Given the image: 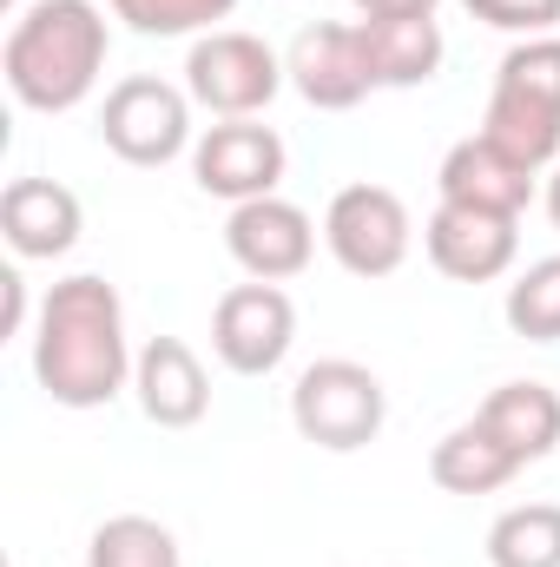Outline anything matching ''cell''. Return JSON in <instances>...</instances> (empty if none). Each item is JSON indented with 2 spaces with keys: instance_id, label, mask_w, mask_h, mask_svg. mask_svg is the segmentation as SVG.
<instances>
[{
  "instance_id": "obj_1",
  "label": "cell",
  "mask_w": 560,
  "mask_h": 567,
  "mask_svg": "<svg viewBox=\"0 0 560 567\" xmlns=\"http://www.w3.org/2000/svg\"><path fill=\"white\" fill-rule=\"evenodd\" d=\"M133 343H126V303L93 271L60 278L40 297L33 330V377L60 410H106L133 383Z\"/></svg>"
},
{
  "instance_id": "obj_2",
  "label": "cell",
  "mask_w": 560,
  "mask_h": 567,
  "mask_svg": "<svg viewBox=\"0 0 560 567\" xmlns=\"http://www.w3.org/2000/svg\"><path fill=\"white\" fill-rule=\"evenodd\" d=\"M106 47L113 33L93 0H27L0 47L7 93L27 113H73L106 73Z\"/></svg>"
},
{
  "instance_id": "obj_3",
  "label": "cell",
  "mask_w": 560,
  "mask_h": 567,
  "mask_svg": "<svg viewBox=\"0 0 560 567\" xmlns=\"http://www.w3.org/2000/svg\"><path fill=\"white\" fill-rule=\"evenodd\" d=\"M481 133L508 158H521L528 172L560 165V33L508 47V60L495 73V93H488Z\"/></svg>"
},
{
  "instance_id": "obj_4",
  "label": "cell",
  "mask_w": 560,
  "mask_h": 567,
  "mask_svg": "<svg viewBox=\"0 0 560 567\" xmlns=\"http://www.w3.org/2000/svg\"><path fill=\"white\" fill-rule=\"evenodd\" d=\"M290 423L303 442L330 449V455H356L370 449L383 423H390V390L370 363H350V357H323L297 377L290 390Z\"/></svg>"
},
{
  "instance_id": "obj_5",
  "label": "cell",
  "mask_w": 560,
  "mask_h": 567,
  "mask_svg": "<svg viewBox=\"0 0 560 567\" xmlns=\"http://www.w3.org/2000/svg\"><path fill=\"white\" fill-rule=\"evenodd\" d=\"M283 80L290 73L271 53V40H258L245 27L198 33L191 53H185V93H191V106H205L218 120H258L283 93Z\"/></svg>"
},
{
  "instance_id": "obj_6",
  "label": "cell",
  "mask_w": 560,
  "mask_h": 567,
  "mask_svg": "<svg viewBox=\"0 0 560 567\" xmlns=\"http://www.w3.org/2000/svg\"><path fill=\"white\" fill-rule=\"evenodd\" d=\"M323 245L330 258L350 271V278H396L409 265V245H416V225H409V205L390 192V185H343L323 212Z\"/></svg>"
},
{
  "instance_id": "obj_7",
  "label": "cell",
  "mask_w": 560,
  "mask_h": 567,
  "mask_svg": "<svg viewBox=\"0 0 560 567\" xmlns=\"http://www.w3.org/2000/svg\"><path fill=\"white\" fill-rule=\"evenodd\" d=\"M100 140L126 165H172L185 145H198L191 140V93L172 80H152V73L120 80L100 106Z\"/></svg>"
},
{
  "instance_id": "obj_8",
  "label": "cell",
  "mask_w": 560,
  "mask_h": 567,
  "mask_svg": "<svg viewBox=\"0 0 560 567\" xmlns=\"http://www.w3.org/2000/svg\"><path fill=\"white\" fill-rule=\"evenodd\" d=\"M297 343V303L278 284H231L211 310V350L231 377H271Z\"/></svg>"
},
{
  "instance_id": "obj_9",
  "label": "cell",
  "mask_w": 560,
  "mask_h": 567,
  "mask_svg": "<svg viewBox=\"0 0 560 567\" xmlns=\"http://www.w3.org/2000/svg\"><path fill=\"white\" fill-rule=\"evenodd\" d=\"M283 73H290V86L303 93V106H317V113H350V106H363V100L376 93L363 27H343V20H310V27L290 40Z\"/></svg>"
},
{
  "instance_id": "obj_10",
  "label": "cell",
  "mask_w": 560,
  "mask_h": 567,
  "mask_svg": "<svg viewBox=\"0 0 560 567\" xmlns=\"http://www.w3.org/2000/svg\"><path fill=\"white\" fill-rule=\"evenodd\" d=\"M283 165H290L283 140L271 126H258V120H218V126H205L198 145H191V178H198V192L231 198V205L271 198L283 185Z\"/></svg>"
},
{
  "instance_id": "obj_11",
  "label": "cell",
  "mask_w": 560,
  "mask_h": 567,
  "mask_svg": "<svg viewBox=\"0 0 560 567\" xmlns=\"http://www.w3.org/2000/svg\"><path fill=\"white\" fill-rule=\"evenodd\" d=\"M225 251L238 258V271L258 284H283L297 278V271H310V258H317V225H310V212L303 205H290V198H251V205H231V218H225Z\"/></svg>"
},
{
  "instance_id": "obj_12",
  "label": "cell",
  "mask_w": 560,
  "mask_h": 567,
  "mask_svg": "<svg viewBox=\"0 0 560 567\" xmlns=\"http://www.w3.org/2000/svg\"><path fill=\"white\" fill-rule=\"evenodd\" d=\"M422 245H428V265L455 284H495L515 251H521V218H501V212H475V205H435L428 225H422Z\"/></svg>"
},
{
  "instance_id": "obj_13",
  "label": "cell",
  "mask_w": 560,
  "mask_h": 567,
  "mask_svg": "<svg viewBox=\"0 0 560 567\" xmlns=\"http://www.w3.org/2000/svg\"><path fill=\"white\" fill-rule=\"evenodd\" d=\"M535 178L541 172H528L521 158H508L488 133L455 140L448 158H442V172H435V185H442L448 205H475V212H501V218H521L535 205Z\"/></svg>"
},
{
  "instance_id": "obj_14",
  "label": "cell",
  "mask_w": 560,
  "mask_h": 567,
  "mask_svg": "<svg viewBox=\"0 0 560 567\" xmlns=\"http://www.w3.org/2000/svg\"><path fill=\"white\" fill-rule=\"evenodd\" d=\"M80 192H66L60 178H13L0 192V238L13 245V258H66L80 245Z\"/></svg>"
},
{
  "instance_id": "obj_15",
  "label": "cell",
  "mask_w": 560,
  "mask_h": 567,
  "mask_svg": "<svg viewBox=\"0 0 560 567\" xmlns=\"http://www.w3.org/2000/svg\"><path fill=\"white\" fill-rule=\"evenodd\" d=\"M133 390H139V410L158 429H191L211 410V377H205V363L185 337H152L145 343L139 363H133Z\"/></svg>"
},
{
  "instance_id": "obj_16",
  "label": "cell",
  "mask_w": 560,
  "mask_h": 567,
  "mask_svg": "<svg viewBox=\"0 0 560 567\" xmlns=\"http://www.w3.org/2000/svg\"><path fill=\"white\" fill-rule=\"evenodd\" d=\"M428 475H435V488H448V495H495V488H508L515 475H521V455H508L481 416H468V423H455L435 449H428Z\"/></svg>"
},
{
  "instance_id": "obj_17",
  "label": "cell",
  "mask_w": 560,
  "mask_h": 567,
  "mask_svg": "<svg viewBox=\"0 0 560 567\" xmlns=\"http://www.w3.org/2000/svg\"><path fill=\"white\" fill-rule=\"evenodd\" d=\"M475 416L488 423V435H495L508 455H521V468L560 449V396L548 383H528V377H521V383H501Z\"/></svg>"
},
{
  "instance_id": "obj_18",
  "label": "cell",
  "mask_w": 560,
  "mask_h": 567,
  "mask_svg": "<svg viewBox=\"0 0 560 567\" xmlns=\"http://www.w3.org/2000/svg\"><path fill=\"white\" fill-rule=\"evenodd\" d=\"M363 27V47H370V73L376 86H428L442 73V27L435 13H409V20H356Z\"/></svg>"
},
{
  "instance_id": "obj_19",
  "label": "cell",
  "mask_w": 560,
  "mask_h": 567,
  "mask_svg": "<svg viewBox=\"0 0 560 567\" xmlns=\"http://www.w3.org/2000/svg\"><path fill=\"white\" fill-rule=\"evenodd\" d=\"M488 567H560V502H521L495 515Z\"/></svg>"
},
{
  "instance_id": "obj_20",
  "label": "cell",
  "mask_w": 560,
  "mask_h": 567,
  "mask_svg": "<svg viewBox=\"0 0 560 567\" xmlns=\"http://www.w3.org/2000/svg\"><path fill=\"white\" fill-rule=\"evenodd\" d=\"M86 567H178V542L152 515H113V522L93 528Z\"/></svg>"
},
{
  "instance_id": "obj_21",
  "label": "cell",
  "mask_w": 560,
  "mask_h": 567,
  "mask_svg": "<svg viewBox=\"0 0 560 567\" xmlns=\"http://www.w3.org/2000/svg\"><path fill=\"white\" fill-rule=\"evenodd\" d=\"M501 317L528 343H560V258H541V265H528L521 278L508 284Z\"/></svg>"
},
{
  "instance_id": "obj_22",
  "label": "cell",
  "mask_w": 560,
  "mask_h": 567,
  "mask_svg": "<svg viewBox=\"0 0 560 567\" xmlns=\"http://www.w3.org/2000/svg\"><path fill=\"white\" fill-rule=\"evenodd\" d=\"M113 20H126L145 40H178V33H218L238 0H106Z\"/></svg>"
},
{
  "instance_id": "obj_23",
  "label": "cell",
  "mask_w": 560,
  "mask_h": 567,
  "mask_svg": "<svg viewBox=\"0 0 560 567\" xmlns=\"http://www.w3.org/2000/svg\"><path fill=\"white\" fill-rule=\"evenodd\" d=\"M481 27H501V33H521V40H541L560 27V0H462Z\"/></svg>"
},
{
  "instance_id": "obj_24",
  "label": "cell",
  "mask_w": 560,
  "mask_h": 567,
  "mask_svg": "<svg viewBox=\"0 0 560 567\" xmlns=\"http://www.w3.org/2000/svg\"><path fill=\"white\" fill-rule=\"evenodd\" d=\"M363 20H409V13H435L442 0H350Z\"/></svg>"
},
{
  "instance_id": "obj_25",
  "label": "cell",
  "mask_w": 560,
  "mask_h": 567,
  "mask_svg": "<svg viewBox=\"0 0 560 567\" xmlns=\"http://www.w3.org/2000/svg\"><path fill=\"white\" fill-rule=\"evenodd\" d=\"M0 290H7V337H20V323H27V284H20V271H0Z\"/></svg>"
},
{
  "instance_id": "obj_26",
  "label": "cell",
  "mask_w": 560,
  "mask_h": 567,
  "mask_svg": "<svg viewBox=\"0 0 560 567\" xmlns=\"http://www.w3.org/2000/svg\"><path fill=\"white\" fill-rule=\"evenodd\" d=\"M548 218H554V231H560V165H554V178H548Z\"/></svg>"
}]
</instances>
